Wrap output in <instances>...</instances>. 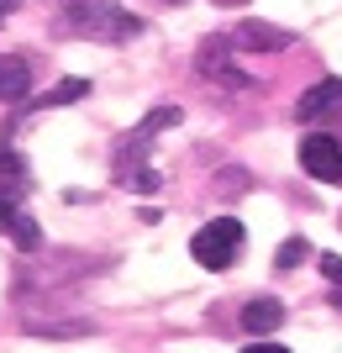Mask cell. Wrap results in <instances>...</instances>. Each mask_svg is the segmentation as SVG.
<instances>
[{"label":"cell","mask_w":342,"mask_h":353,"mask_svg":"<svg viewBox=\"0 0 342 353\" xmlns=\"http://www.w3.org/2000/svg\"><path fill=\"white\" fill-rule=\"evenodd\" d=\"M279 322H284V306H279V301H264V295H258V301H248V306H242V332H253V338L274 332Z\"/></svg>","instance_id":"cell-11"},{"label":"cell","mask_w":342,"mask_h":353,"mask_svg":"<svg viewBox=\"0 0 342 353\" xmlns=\"http://www.w3.org/2000/svg\"><path fill=\"white\" fill-rule=\"evenodd\" d=\"M306 259H311V243H306V237H290V243L274 253V269H295V264H306Z\"/></svg>","instance_id":"cell-12"},{"label":"cell","mask_w":342,"mask_h":353,"mask_svg":"<svg viewBox=\"0 0 342 353\" xmlns=\"http://www.w3.org/2000/svg\"><path fill=\"white\" fill-rule=\"evenodd\" d=\"M332 301H337V306H342V285H337V295H332Z\"/></svg>","instance_id":"cell-17"},{"label":"cell","mask_w":342,"mask_h":353,"mask_svg":"<svg viewBox=\"0 0 342 353\" xmlns=\"http://www.w3.org/2000/svg\"><path fill=\"white\" fill-rule=\"evenodd\" d=\"M89 95V79H79V74H69V79H58L53 90H43V95H27V105H21V117H32V111H53V105H74Z\"/></svg>","instance_id":"cell-7"},{"label":"cell","mask_w":342,"mask_h":353,"mask_svg":"<svg viewBox=\"0 0 342 353\" xmlns=\"http://www.w3.org/2000/svg\"><path fill=\"white\" fill-rule=\"evenodd\" d=\"M179 121H184L179 105H158V111L142 117L121 143H111V174H116V185H127V190H153V185H158V174L148 169V148L164 127H179Z\"/></svg>","instance_id":"cell-2"},{"label":"cell","mask_w":342,"mask_h":353,"mask_svg":"<svg viewBox=\"0 0 342 353\" xmlns=\"http://www.w3.org/2000/svg\"><path fill=\"white\" fill-rule=\"evenodd\" d=\"M242 353H290V348H279V343H248Z\"/></svg>","instance_id":"cell-14"},{"label":"cell","mask_w":342,"mask_h":353,"mask_svg":"<svg viewBox=\"0 0 342 353\" xmlns=\"http://www.w3.org/2000/svg\"><path fill=\"white\" fill-rule=\"evenodd\" d=\"M27 90H32V59L0 53V101H27Z\"/></svg>","instance_id":"cell-9"},{"label":"cell","mask_w":342,"mask_h":353,"mask_svg":"<svg viewBox=\"0 0 342 353\" xmlns=\"http://www.w3.org/2000/svg\"><path fill=\"white\" fill-rule=\"evenodd\" d=\"M16 6H27V0H0V21H6V16H11Z\"/></svg>","instance_id":"cell-15"},{"label":"cell","mask_w":342,"mask_h":353,"mask_svg":"<svg viewBox=\"0 0 342 353\" xmlns=\"http://www.w3.org/2000/svg\"><path fill=\"white\" fill-rule=\"evenodd\" d=\"M27 190H32L27 159H21V153H11V148H0V195H11V201H21Z\"/></svg>","instance_id":"cell-10"},{"label":"cell","mask_w":342,"mask_h":353,"mask_svg":"<svg viewBox=\"0 0 342 353\" xmlns=\"http://www.w3.org/2000/svg\"><path fill=\"white\" fill-rule=\"evenodd\" d=\"M300 169L321 185H342V143L332 132H306L300 137Z\"/></svg>","instance_id":"cell-4"},{"label":"cell","mask_w":342,"mask_h":353,"mask_svg":"<svg viewBox=\"0 0 342 353\" xmlns=\"http://www.w3.org/2000/svg\"><path fill=\"white\" fill-rule=\"evenodd\" d=\"M242 243H248V232H242L237 216H211L206 227L190 237V259H195L200 269H211V274H222V269L237 264Z\"/></svg>","instance_id":"cell-3"},{"label":"cell","mask_w":342,"mask_h":353,"mask_svg":"<svg viewBox=\"0 0 342 353\" xmlns=\"http://www.w3.org/2000/svg\"><path fill=\"white\" fill-rule=\"evenodd\" d=\"M232 43H237V48H253V53H279V48H290L295 37L279 32V27H268V21H237Z\"/></svg>","instance_id":"cell-8"},{"label":"cell","mask_w":342,"mask_h":353,"mask_svg":"<svg viewBox=\"0 0 342 353\" xmlns=\"http://www.w3.org/2000/svg\"><path fill=\"white\" fill-rule=\"evenodd\" d=\"M332 111H342V79H337V74H332V79H321V85H311V90L295 101V117H300V121L332 117Z\"/></svg>","instance_id":"cell-6"},{"label":"cell","mask_w":342,"mask_h":353,"mask_svg":"<svg viewBox=\"0 0 342 353\" xmlns=\"http://www.w3.org/2000/svg\"><path fill=\"white\" fill-rule=\"evenodd\" d=\"M316 264H321V274H327L332 285H342V259H337V253H321Z\"/></svg>","instance_id":"cell-13"},{"label":"cell","mask_w":342,"mask_h":353,"mask_svg":"<svg viewBox=\"0 0 342 353\" xmlns=\"http://www.w3.org/2000/svg\"><path fill=\"white\" fill-rule=\"evenodd\" d=\"M148 21L127 11L121 0H53V37H74V43H137Z\"/></svg>","instance_id":"cell-1"},{"label":"cell","mask_w":342,"mask_h":353,"mask_svg":"<svg viewBox=\"0 0 342 353\" xmlns=\"http://www.w3.org/2000/svg\"><path fill=\"white\" fill-rule=\"evenodd\" d=\"M0 232L11 237V243H16L21 253H37V248H43V227H37V221H32L27 211L16 206L11 195H0Z\"/></svg>","instance_id":"cell-5"},{"label":"cell","mask_w":342,"mask_h":353,"mask_svg":"<svg viewBox=\"0 0 342 353\" xmlns=\"http://www.w3.org/2000/svg\"><path fill=\"white\" fill-rule=\"evenodd\" d=\"M222 6H248V0H222Z\"/></svg>","instance_id":"cell-16"}]
</instances>
